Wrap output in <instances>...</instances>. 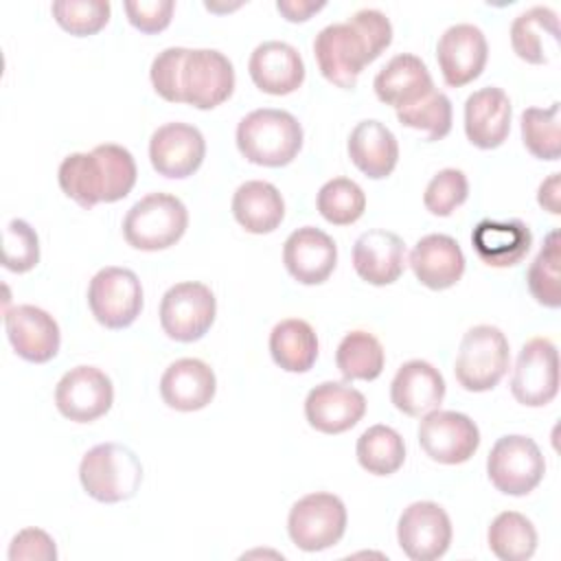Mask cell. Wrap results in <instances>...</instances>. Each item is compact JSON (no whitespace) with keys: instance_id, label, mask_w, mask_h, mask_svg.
<instances>
[{"instance_id":"obj_41","label":"cell","mask_w":561,"mask_h":561,"mask_svg":"<svg viewBox=\"0 0 561 561\" xmlns=\"http://www.w3.org/2000/svg\"><path fill=\"white\" fill-rule=\"evenodd\" d=\"M96 153V158L101 160L103 167V175H105V197L103 202H118L123 197L129 195V191L136 184V160L129 153V149L114 145V142H105V145H96L92 149Z\"/></svg>"},{"instance_id":"obj_21","label":"cell","mask_w":561,"mask_h":561,"mask_svg":"<svg viewBox=\"0 0 561 561\" xmlns=\"http://www.w3.org/2000/svg\"><path fill=\"white\" fill-rule=\"evenodd\" d=\"M353 267L370 285L383 287L394 283L405 270V243L386 228L362 232L353 245Z\"/></svg>"},{"instance_id":"obj_23","label":"cell","mask_w":561,"mask_h":561,"mask_svg":"<svg viewBox=\"0 0 561 561\" xmlns=\"http://www.w3.org/2000/svg\"><path fill=\"white\" fill-rule=\"evenodd\" d=\"M217 390L213 368L197 357H182L167 366L160 377L162 401L180 412H195L206 408Z\"/></svg>"},{"instance_id":"obj_19","label":"cell","mask_w":561,"mask_h":561,"mask_svg":"<svg viewBox=\"0 0 561 561\" xmlns=\"http://www.w3.org/2000/svg\"><path fill=\"white\" fill-rule=\"evenodd\" d=\"M283 263L298 283L320 285L335 270L337 245L324 230L302 226L285 239Z\"/></svg>"},{"instance_id":"obj_29","label":"cell","mask_w":561,"mask_h":561,"mask_svg":"<svg viewBox=\"0 0 561 561\" xmlns=\"http://www.w3.org/2000/svg\"><path fill=\"white\" fill-rule=\"evenodd\" d=\"M348 156L366 178L381 180L397 167L399 142L381 121L366 118L348 136Z\"/></svg>"},{"instance_id":"obj_40","label":"cell","mask_w":561,"mask_h":561,"mask_svg":"<svg viewBox=\"0 0 561 561\" xmlns=\"http://www.w3.org/2000/svg\"><path fill=\"white\" fill-rule=\"evenodd\" d=\"M50 11L64 31L85 37L99 33L110 22L112 7L107 0H57Z\"/></svg>"},{"instance_id":"obj_48","label":"cell","mask_w":561,"mask_h":561,"mask_svg":"<svg viewBox=\"0 0 561 561\" xmlns=\"http://www.w3.org/2000/svg\"><path fill=\"white\" fill-rule=\"evenodd\" d=\"M561 173H550L541 184H539V191H537V202L543 210L552 213V215H559L561 213Z\"/></svg>"},{"instance_id":"obj_18","label":"cell","mask_w":561,"mask_h":561,"mask_svg":"<svg viewBox=\"0 0 561 561\" xmlns=\"http://www.w3.org/2000/svg\"><path fill=\"white\" fill-rule=\"evenodd\" d=\"M4 329L13 351L33 364L50 362L61 342L57 320L35 307V305H15L4 311Z\"/></svg>"},{"instance_id":"obj_44","label":"cell","mask_w":561,"mask_h":561,"mask_svg":"<svg viewBox=\"0 0 561 561\" xmlns=\"http://www.w3.org/2000/svg\"><path fill=\"white\" fill-rule=\"evenodd\" d=\"M188 48L182 46H169L164 50H160L153 61H151V83L153 90L171 103H182V94H180V70L184 64Z\"/></svg>"},{"instance_id":"obj_24","label":"cell","mask_w":561,"mask_h":561,"mask_svg":"<svg viewBox=\"0 0 561 561\" xmlns=\"http://www.w3.org/2000/svg\"><path fill=\"white\" fill-rule=\"evenodd\" d=\"M445 399V379L425 359H410L399 366L390 383L392 405L408 416H423Z\"/></svg>"},{"instance_id":"obj_33","label":"cell","mask_w":561,"mask_h":561,"mask_svg":"<svg viewBox=\"0 0 561 561\" xmlns=\"http://www.w3.org/2000/svg\"><path fill=\"white\" fill-rule=\"evenodd\" d=\"M486 541L497 559L526 561L537 550V530L526 515L517 511H504L491 522Z\"/></svg>"},{"instance_id":"obj_35","label":"cell","mask_w":561,"mask_h":561,"mask_svg":"<svg viewBox=\"0 0 561 561\" xmlns=\"http://www.w3.org/2000/svg\"><path fill=\"white\" fill-rule=\"evenodd\" d=\"M357 462L373 476H390L405 462V443L390 425H370L357 438Z\"/></svg>"},{"instance_id":"obj_17","label":"cell","mask_w":561,"mask_h":561,"mask_svg":"<svg viewBox=\"0 0 561 561\" xmlns=\"http://www.w3.org/2000/svg\"><path fill=\"white\" fill-rule=\"evenodd\" d=\"M364 412L366 397L342 381H322L305 399V419L322 434H342L355 427Z\"/></svg>"},{"instance_id":"obj_27","label":"cell","mask_w":561,"mask_h":561,"mask_svg":"<svg viewBox=\"0 0 561 561\" xmlns=\"http://www.w3.org/2000/svg\"><path fill=\"white\" fill-rule=\"evenodd\" d=\"M478 259L491 267H513L522 263L533 245V232L522 219H482L471 232Z\"/></svg>"},{"instance_id":"obj_11","label":"cell","mask_w":561,"mask_h":561,"mask_svg":"<svg viewBox=\"0 0 561 561\" xmlns=\"http://www.w3.org/2000/svg\"><path fill=\"white\" fill-rule=\"evenodd\" d=\"M511 392L517 403L541 408L559 392V353L552 340L530 337L515 362Z\"/></svg>"},{"instance_id":"obj_10","label":"cell","mask_w":561,"mask_h":561,"mask_svg":"<svg viewBox=\"0 0 561 561\" xmlns=\"http://www.w3.org/2000/svg\"><path fill=\"white\" fill-rule=\"evenodd\" d=\"M88 305L99 324L125 329L142 311V285L131 270L107 265L90 280Z\"/></svg>"},{"instance_id":"obj_15","label":"cell","mask_w":561,"mask_h":561,"mask_svg":"<svg viewBox=\"0 0 561 561\" xmlns=\"http://www.w3.org/2000/svg\"><path fill=\"white\" fill-rule=\"evenodd\" d=\"M486 57L489 44L476 24H454L438 37L436 61L445 83L451 88H460L478 79L486 66Z\"/></svg>"},{"instance_id":"obj_1","label":"cell","mask_w":561,"mask_h":561,"mask_svg":"<svg viewBox=\"0 0 561 561\" xmlns=\"http://www.w3.org/2000/svg\"><path fill=\"white\" fill-rule=\"evenodd\" d=\"M392 42V24L379 9H359L346 22L324 26L313 39V55L327 81L351 90L366 64Z\"/></svg>"},{"instance_id":"obj_20","label":"cell","mask_w":561,"mask_h":561,"mask_svg":"<svg viewBox=\"0 0 561 561\" xmlns=\"http://www.w3.org/2000/svg\"><path fill=\"white\" fill-rule=\"evenodd\" d=\"M513 105L502 88L486 85L465 101V134L478 149L500 147L511 131Z\"/></svg>"},{"instance_id":"obj_37","label":"cell","mask_w":561,"mask_h":561,"mask_svg":"<svg viewBox=\"0 0 561 561\" xmlns=\"http://www.w3.org/2000/svg\"><path fill=\"white\" fill-rule=\"evenodd\" d=\"M316 206L329 224L348 226L364 215L366 195L357 182L348 178H333L320 186Z\"/></svg>"},{"instance_id":"obj_43","label":"cell","mask_w":561,"mask_h":561,"mask_svg":"<svg viewBox=\"0 0 561 561\" xmlns=\"http://www.w3.org/2000/svg\"><path fill=\"white\" fill-rule=\"evenodd\" d=\"M469 195L467 175L460 169H440L425 186L423 204L436 217L451 215Z\"/></svg>"},{"instance_id":"obj_4","label":"cell","mask_w":561,"mask_h":561,"mask_svg":"<svg viewBox=\"0 0 561 561\" xmlns=\"http://www.w3.org/2000/svg\"><path fill=\"white\" fill-rule=\"evenodd\" d=\"M188 226L184 202L171 193L140 197L123 219L125 241L142 252H158L175 245Z\"/></svg>"},{"instance_id":"obj_36","label":"cell","mask_w":561,"mask_h":561,"mask_svg":"<svg viewBox=\"0 0 561 561\" xmlns=\"http://www.w3.org/2000/svg\"><path fill=\"white\" fill-rule=\"evenodd\" d=\"M559 265H561V243L559 230H550L539 248L537 256L533 259L526 280L533 298L550 309L561 305V289H559Z\"/></svg>"},{"instance_id":"obj_2","label":"cell","mask_w":561,"mask_h":561,"mask_svg":"<svg viewBox=\"0 0 561 561\" xmlns=\"http://www.w3.org/2000/svg\"><path fill=\"white\" fill-rule=\"evenodd\" d=\"M237 147L252 164L285 167L302 147V127L285 110H252L237 125Z\"/></svg>"},{"instance_id":"obj_34","label":"cell","mask_w":561,"mask_h":561,"mask_svg":"<svg viewBox=\"0 0 561 561\" xmlns=\"http://www.w3.org/2000/svg\"><path fill=\"white\" fill-rule=\"evenodd\" d=\"M335 364L344 379L373 381L381 375L386 353L381 342L368 331H351L342 337L335 351Z\"/></svg>"},{"instance_id":"obj_14","label":"cell","mask_w":561,"mask_h":561,"mask_svg":"<svg viewBox=\"0 0 561 561\" xmlns=\"http://www.w3.org/2000/svg\"><path fill=\"white\" fill-rule=\"evenodd\" d=\"M114 401L112 379L96 366H75L57 381L55 405L77 423H92L103 416Z\"/></svg>"},{"instance_id":"obj_5","label":"cell","mask_w":561,"mask_h":561,"mask_svg":"<svg viewBox=\"0 0 561 561\" xmlns=\"http://www.w3.org/2000/svg\"><path fill=\"white\" fill-rule=\"evenodd\" d=\"M508 362L511 348L506 335L493 324H476L460 340L454 375L465 390L486 392L506 375Z\"/></svg>"},{"instance_id":"obj_45","label":"cell","mask_w":561,"mask_h":561,"mask_svg":"<svg viewBox=\"0 0 561 561\" xmlns=\"http://www.w3.org/2000/svg\"><path fill=\"white\" fill-rule=\"evenodd\" d=\"M127 20L142 33H160L171 24L175 2L173 0H127Z\"/></svg>"},{"instance_id":"obj_16","label":"cell","mask_w":561,"mask_h":561,"mask_svg":"<svg viewBox=\"0 0 561 561\" xmlns=\"http://www.w3.org/2000/svg\"><path fill=\"white\" fill-rule=\"evenodd\" d=\"M206 156V140L195 125L188 123H164L149 140L151 167L164 178H188L193 175Z\"/></svg>"},{"instance_id":"obj_22","label":"cell","mask_w":561,"mask_h":561,"mask_svg":"<svg viewBox=\"0 0 561 561\" xmlns=\"http://www.w3.org/2000/svg\"><path fill=\"white\" fill-rule=\"evenodd\" d=\"M248 70L254 85L274 96L289 94L305 81V61L300 53L280 39L259 44L250 55Z\"/></svg>"},{"instance_id":"obj_32","label":"cell","mask_w":561,"mask_h":561,"mask_svg":"<svg viewBox=\"0 0 561 561\" xmlns=\"http://www.w3.org/2000/svg\"><path fill=\"white\" fill-rule=\"evenodd\" d=\"M57 180L61 191L81 208H92L105 197V175L94 151L70 153L61 160Z\"/></svg>"},{"instance_id":"obj_25","label":"cell","mask_w":561,"mask_h":561,"mask_svg":"<svg viewBox=\"0 0 561 561\" xmlns=\"http://www.w3.org/2000/svg\"><path fill=\"white\" fill-rule=\"evenodd\" d=\"M410 267L421 285L430 289H447L465 274V254L449 234H425L410 252Z\"/></svg>"},{"instance_id":"obj_9","label":"cell","mask_w":561,"mask_h":561,"mask_svg":"<svg viewBox=\"0 0 561 561\" xmlns=\"http://www.w3.org/2000/svg\"><path fill=\"white\" fill-rule=\"evenodd\" d=\"M234 90V68L215 48H188L180 70L182 103L197 110H213L230 99Z\"/></svg>"},{"instance_id":"obj_13","label":"cell","mask_w":561,"mask_h":561,"mask_svg":"<svg viewBox=\"0 0 561 561\" xmlns=\"http://www.w3.org/2000/svg\"><path fill=\"white\" fill-rule=\"evenodd\" d=\"M397 539L403 554L412 561L440 559L451 543V519L436 502H412L399 517Z\"/></svg>"},{"instance_id":"obj_39","label":"cell","mask_w":561,"mask_h":561,"mask_svg":"<svg viewBox=\"0 0 561 561\" xmlns=\"http://www.w3.org/2000/svg\"><path fill=\"white\" fill-rule=\"evenodd\" d=\"M397 118L405 127L425 131L427 140H440L451 129V101L445 92L432 90L414 105L397 110Z\"/></svg>"},{"instance_id":"obj_28","label":"cell","mask_w":561,"mask_h":561,"mask_svg":"<svg viewBox=\"0 0 561 561\" xmlns=\"http://www.w3.org/2000/svg\"><path fill=\"white\" fill-rule=\"evenodd\" d=\"M513 53L526 64H550L559 53V18L550 7L535 4L511 24Z\"/></svg>"},{"instance_id":"obj_8","label":"cell","mask_w":561,"mask_h":561,"mask_svg":"<svg viewBox=\"0 0 561 561\" xmlns=\"http://www.w3.org/2000/svg\"><path fill=\"white\" fill-rule=\"evenodd\" d=\"M217 313L208 285L184 280L169 287L160 300V327L175 342H195L206 335Z\"/></svg>"},{"instance_id":"obj_42","label":"cell","mask_w":561,"mask_h":561,"mask_svg":"<svg viewBox=\"0 0 561 561\" xmlns=\"http://www.w3.org/2000/svg\"><path fill=\"white\" fill-rule=\"evenodd\" d=\"M39 263L37 232L24 219H11L2 239V265L9 272L24 274Z\"/></svg>"},{"instance_id":"obj_30","label":"cell","mask_w":561,"mask_h":561,"mask_svg":"<svg viewBox=\"0 0 561 561\" xmlns=\"http://www.w3.org/2000/svg\"><path fill=\"white\" fill-rule=\"evenodd\" d=\"M232 215L252 234L274 232L285 217V202L278 188L265 180H248L232 195Z\"/></svg>"},{"instance_id":"obj_12","label":"cell","mask_w":561,"mask_h":561,"mask_svg":"<svg viewBox=\"0 0 561 561\" xmlns=\"http://www.w3.org/2000/svg\"><path fill=\"white\" fill-rule=\"evenodd\" d=\"M416 436L421 449L440 465L467 462L480 445V430L467 414L438 408L423 414Z\"/></svg>"},{"instance_id":"obj_6","label":"cell","mask_w":561,"mask_h":561,"mask_svg":"<svg viewBox=\"0 0 561 561\" xmlns=\"http://www.w3.org/2000/svg\"><path fill=\"white\" fill-rule=\"evenodd\" d=\"M491 484L504 495H528L546 473L539 445L524 434H506L495 440L486 458Z\"/></svg>"},{"instance_id":"obj_46","label":"cell","mask_w":561,"mask_h":561,"mask_svg":"<svg viewBox=\"0 0 561 561\" xmlns=\"http://www.w3.org/2000/svg\"><path fill=\"white\" fill-rule=\"evenodd\" d=\"M11 561H55L57 548L53 537L42 528L20 530L9 546Z\"/></svg>"},{"instance_id":"obj_38","label":"cell","mask_w":561,"mask_h":561,"mask_svg":"<svg viewBox=\"0 0 561 561\" xmlns=\"http://www.w3.org/2000/svg\"><path fill=\"white\" fill-rule=\"evenodd\" d=\"M522 140L524 147L539 160H559V101L550 107H526L522 112Z\"/></svg>"},{"instance_id":"obj_31","label":"cell","mask_w":561,"mask_h":561,"mask_svg":"<svg viewBox=\"0 0 561 561\" xmlns=\"http://www.w3.org/2000/svg\"><path fill=\"white\" fill-rule=\"evenodd\" d=\"M270 353L283 370L307 373L318 357V337L313 327L300 318L280 320L270 333Z\"/></svg>"},{"instance_id":"obj_3","label":"cell","mask_w":561,"mask_h":561,"mask_svg":"<svg viewBox=\"0 0 561 561\" xmlns=\"http://www.w3.org/2000/svg\"><path fill=\"white\" fill-rule=\"evenodd\" d=\"M79 480L92 500L116 504L138 493L142 484V465L129 447L121 443H101L81 458Z\"/></svg>"},{"instance_id":"obj_47","label":"cell","mask_w":561,"mask_h":561,"mask_svg":"<svg viewBox=\"0 0 561 561\" xmlns=\"http://www.w3.org/2000/svg\"><path fill=\"white\" fill-rule=\"evenodd\" d=\"M324 0L313 2V0H278L276 9L285 15V20L289 22H305L309 20L313 13H318L320 9H324Z\"/></svg>"},{"instance_id":"obj_7","label":"cell","mask_w":561,"mask_h":561,"mask_svg":"<svg viewBox=\"0 0 561 561\" xmlns=\"http://www.w3.org/2000/svg\"><path fill=\"white\" fill-rule=\"evenodd\" d=\"M346 519V506L337 495L316 491L289 508L287 533L300 550L320 552L344 537Z\"/></svg>"},{"instance_id":"obj_26","label":"cell","mask_w":561,"mask_h":561,"mask_svg":"<svg viewBox=\"0 0 561 561\" xmlns=\"http://www.w3.org/2000/svg\"><path fill=\"white\" fill-rule=\"evenodd\" d=\"M373 88L381 103L403 110L427 96L434 90V81L421 57L399 53L377 72Z\"/></svg>"}]
</instances>
